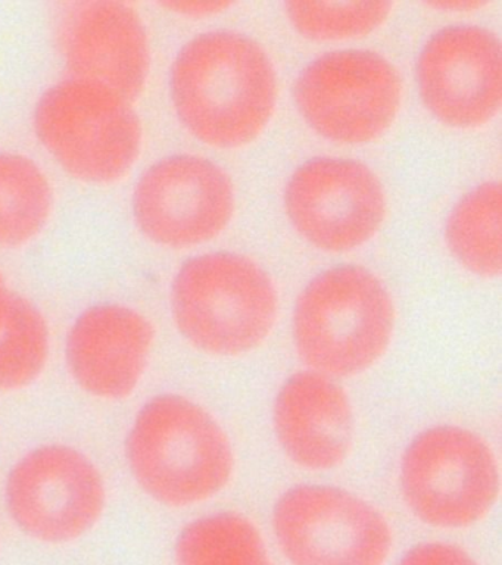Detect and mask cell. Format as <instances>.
I'll list each match as a JSON object with an SVG mask.
<instances>
[{
  "mask_svg": "<svg viewBox=\"0 0 502 565\" xmlns=\"http://www.w3.org/2000/svg\"><path fill=\"white\" fill-rule=\"evenodd\" d=\"M175 115L214 148L253 143L275 113L277 77L263 46L248 35L210 31L183 44L170 70Z\"/></svg>",
  "mask_w": 502,
  "mask_h": 565,
  "instance_id": "cell-1",
  "label": "cell"
},
{
  "mask_svg": "<svg viewBox=\"0 0 502 565\" xmlns=\"http://www.w3.org/2000/svg\"><path fill=\"white\" fill-rule=\"evenodd\" d=\"M127 462L140 488L162 505L209 501L231 483L235 455L223 427L200 404L160 395L136 415Z\"/></svg>",
  "mask_w": 502,
  "mask_h": 565,
  "instance_id": "cell-2",
  "label": "cell"
},
{
  "mask_svg": "<svg viewBox=\"0 0 502 565\" xmlns=\"http://www.w3.org/2000/svg\"><path fill=\"white\" fill-rule=\"evenodd\" d=\"M395 307L386 286L359 265L325 269L295 305L293 342L308 370L332 379L355 377L389 348Z\"/></svg>",
  "mask_w": 502,
  "mask_h": 565,
  "instance_id": "cell-3",
  "label": "cell"
},
{
  "mask_svg": "<svg viewBox=\"0 0 502 565\" xmlns=\"http://www.w3.org/2000/svg\"><path fill=\"white\" fill-rule=\"evenodd\" d=\"M179 333L197 351L233 358L255 351L275 329L279 295L266 269L248 256H193L171 286Z\"/></svg>",
  "mask_w": 502,
  "mask_h": 565,
  "instance_id": "cell-4",
  "label": "cell"
},
{
  "mask_svg": "<svg viewBox=\"0 0 502 565\" xmlns=\"http://www.w3.org/2000/svg\"><path fill=\"white\" fill-rule=\"evenodd\" d=\"M33 128L54 161L87 184L117 183L142 153L133 102L87 79L68 77L46 88L34 106Z\"/></svg>",
  "mask_w": 502,
  "mask_h": 565,
  "instance_id": "cell-5",
  "label": "cell"
},
{
  "mask_svg": "<svg viewBox=\"0 0 502 565\" xmlns=\"http://www.w3.org/2000/svg\"><path fill=\"white\" fill-rule=\"evenodd\" d=\"M400 493L421 523L442 530L478 524L500 497V463L488 441L460 426L414 437L400 459Z\"/></svg>",
  "mask_w": 502,
  "mask_h": 565,
  "instance_id": "cell-6",
  "label": "cell"
},
{
  "mask_svg": "<svg viewBox=\"0 0 502 565\" xmlns=\"http://www.w3.org/2000/svg\"><path fill=\"white\" fill-rule=\"evenodd\" d=\"M400 95L398 71L367 49L324 53L295 83V102L308 126L341 145H365L385 135L398 114Z\"/></svg>",
  "mask_w": 502,
  "mask_h": 565,
  "instance_id": "cell-7",
  "label": "cell"
},
{
  "mask_svg": "<svg viewBox=\"0 0 502 565\" xmlns=\"http://www.w3.org/2000/svg\"><path fill=\"white\" fill-rule=\"evenodd\" d=\"M273 530L292 565H385L394 543L376 507L329 484L286 490L273 510Z\"/></svg>",
  "mask_w": 502,
  "mask_h": 565,
  "instance_id": "cell-8",
  "label": "cell"
},
{
  "mask_svg": "<svg viewBox=\"0 0 502 565\" xmlns=\"http://www.w3.org/2000/svg\"><path fill=\"white\" fill-rule=\"evenodd\" d=\"M6 494L17 527L47 545L89 533L107 499L95 463L65 445L41 446L21 458L8 476Z\"/></svg>",
  "mask_w": 502,
  "mask_h": 565,
  "instance_id": "cell-9",
  "label": "cell"
},
{
  "mask_svg": "<svg viewBox=\"0 0 502 565\" xmlns=\"http://www.w3.org/2000/svg\"><path fill=\"white\" fill-rule=\"evenodd\" d=\"M235 189L227 172L192 153L153 162L136 181L131 214L148 241L184 249L213 241L232 220Z\"/></svg>",
  "mask_w": 502,
  "mask_h": 565,
  "instance_id": "cell-10",
  "label": "cell"
},
{
  "mask_svg": "<svg viewBox=\"0 0 502 565\" xmlns=\"http://www.w3.org/2000/svg\"><path fill=\"white\" fill-rule=\"evenodd\" d=\"M285 206L290 223L308 243L339 254L374 237L385 220L386 196L364 163L314 158L290 175Z\"/></svg>",
  "mask_w": 502,
  "mask_h": 565,
  "instance_id": "cell-11",
  "label": "cell"
},
{
  "mask_svg": "<svg viewBox=\"0 0 502 565\" xmlns=\"http://www.w3.org/2000/svg\"><path fill=\"white\" fill-rule=\"evenodd\" d=\"M416 74L423 104L449 127H482L500 113L501 43L483 26L439 30L423 46Z\"/></svg>",
  "mask_w": 502,
  "mask_h": 565,
  "instance_id": "cell-12",
  "label": "cell"
},
{
  "mask_svg": "<svg viewBox=\"0 0 502 565\" xmlns=\"http://www.w3.org/2000/svg\"><path fill=\"white\" fill-rule=\"evenodd\" d=\"M60 47L70 77L103 84L131 102L147 87L151 43L142 17L129 3L70 4L60 25Z\"/></svg>",
  "mask_w": 502,
  "mask_h": 565,
  "instance_id": "cell-13",
  "label": "cell"
},
{
  "mask_svg": "<svg viewBox=\"0 0 502 565\" xmlns=\"http://www.w3.org/2000/svg\"><path fill=\"white\" fill-rule=\"evenodd\" d=\"M156 342L152 322L120 303L85 309L70 327L65 356L74 382L99 399H126L139 386Z\"/></svg>",
  "mask_w": 502,
  "mask_h": 565,
  "instance_id": "cell-14",
  "label": "cell"
},
{
  "mask_svg": "<svg viewBox=\"0 0 502 565\" xmlns=\"http://www.w3.org/2000/svg\"><path fill=\"white\" fill-rule=\"evenodd\" d=\"M273 424L286 457L310 471L341 466L354 440V409L345 388L312 370L299 371L281 384Z\"/></svg>",
  "mask_w": 502,
  "mask_h": 565,
  "instance_id": "cell-15",
  "label": "cell"
},
{
  "mask_svg": "<svg viewBox=\"0 0 502 565\" xmlns=\"http://www.w3.org/2000/svg\"><path fill=\"white\" fill-rule=\"evenodd\" d=\"M54 190L45 171L19 152H0V247L29 245L45 230Z\"/></svg>",
  "mask_w": 502,
  "mask_h": 565,
  "instance_id": "cell-16",
  "label": "cell"
},
{
  "mask_svg": "<svg viewBox=\"0 0 502 565\" xmlns=\"http://www.w3.org/2000/svg\"><path fill=\"white\" fill-rule=\"evenodd\" d=\"M445 237L453 258L476 276L501 273V188L483 183L467 193L448 216Z\"/></svg>",
  "mask_w": 502,
  "mask_h": 565,
  "instance_id": "cell-17",
  "label": "cell"
},
{
  "mask_svg": "<svg viewBox=\"0 0 502 565\" xmlns=\"http://www.w3.org/2000/svg\"><path fill=\"white\" fill-rule=\"evenodd\" d=\"M178 565H271L257 525L236 512L192 521L175 542Z\"/></svg>",
  "mask_w": 502,
  "mask_h": 565,
  "instance_id": "cell-18",
  "label": "cell"
},
{
  "mask_svg": "<svg viewBox=\"0 0 502 565\" xmlns=\"http://www.w3.org/2000/svg\"><path fill=\"white\" fill-rule=\"evenodd\" d=\"M50 356V327L41 309L11 294L0 324V391H19L36 382Z\"/></svg>",
  "mask_w": 502,
  "mask_h": 565,
  "instance_id": "cell-19",
  "label": "cell"
},
{
  "mask_svg": "<svg viewBox=\"0 0 502 565\" xmlns=\"http://www.w3.org/2000/svg\"><path fill=\"white\" fill-rule=\"evenodd\" d=\"M392 7L389 2H288L286 13L303 38L337 42L373 33Z\"/></svg>",
  "mask_w": 502,
  "mask_h": 565,
  "instance_id": "cell-20",
  "label": "cell"
},
{
  "mask_svg": "<svg viewBox=\"0 0 502 565\" xmlns=\"http://www.w3.org/2000/svg\"><path fill=\"white\" fill-rule=\"evenodd\" d=\"M398 565H479L460 546L447 542H426L412 547Z\"/></svg>",
  "mask_w": 502,
  "mask_h": 565,
  "instance_id": "cell-21",
  "label": "cell"
},
{
  "mask_svg": "<svg viewBox=\"0 0 502 565\" xmlns=\"http://www.w3.org/2000/svg\"><path fill=\"white\" fill-rule=\"evenodd\" d=\"M162 8L178 13V15L201 18L217 15L232 7L231 2H162Z\"/></svg>",
  "mask_w": 502,
  "mask_h": 565,
  "instance_id": "cell-22",
  "label": "cell"
},
{
  "mask_svg": "<svg viewBox=\"0 0 502 565\" xmlns=\"http://www.w3.org/2000/svg\"><path fill=\"white\" fill-rule=\"evenodd\" d=\"M429 7L439 9V11L471 12L487 7V3L479 2V0H440V2L429 3Z\"/></svg>",
  "mask_w": 502,
  "mask_h": 565,
  "instance_id": "cell-23",
  "label": "cell"
},
{
  "mask_svg": "<svg viewBox=\"0 0 502 565\" xmlns=\"http://www.w3.org/2000/svg\"><path fill=\"white\" fill-rule=\"evenodd\" d=\"M12 291L8 289L6 278L0 274V324L6 318L8 302H10Z\"/></svg>",
  "mask_w": 502,
  "mask_h": 565,
  "instance_id": "cell-24",
  "label": "cell"
}]
</instances>
